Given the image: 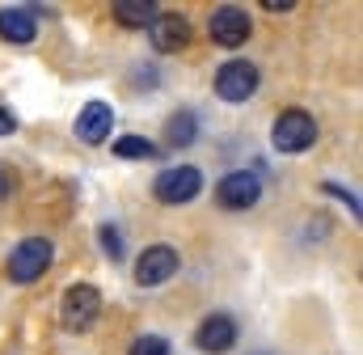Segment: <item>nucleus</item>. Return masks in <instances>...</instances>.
Segmentation results:
<instances>
[{
	"mask_svg": "<svg viewBox=\"0 0 363 355\" xmlns=\"http://www.w3.org/2000/svg\"><path fill=\"white\" fill-rule=\"evenodd\" d=\"M237 343V322L228 313H211L199 330H194V347L207 355H224L228 347Z\"/></svg>",
	"mask_w": 363,
	"mask_h": 355,
	"instance_id": "obj_10",
	"label": "nucleus"
},
{
	"mask_svg": "<svg viewBox=\"0 0 363 355\" xmlns=\"http://www.w3.org/2000/svg\"><path fill=\"white\" fill-rule=\"evenodd\" d=\"M34 34H38V17H34V9H0V38L4 43H34Z\"/></svg>",
	"mask_w": 363,
	"mask_h": 355,
	"instance_id": "obj_12",
	"label": "nucleus"
},
{
	"mask_svg": "<svg viewBox=\"0 0 363 355\" xmlns=\"http://www.w3.org/2000/svg\"><path fill=\"white\" fill-rule=\"evenodd\" d=\"M114 153L127 161H148V157H157V144L144 136H123V140H114Z\"/></svg>",
	"mask_w": 363,
	"mask_h": 355,
	"instance_id": "obj_15",
	"label": "nucleus"
},
{
	"mask_svg": "<svg viewBox=\"0 0 363 355\" xmlns=\"http://www.w3.org/2000/svg\"><path fill=\"white\" fill-rule=\"evenodd\" d=\"M216 199H220L224 212H245V207H254V203L262 199V182H258L254 170H233V174L220 178Z\"/></svg>",
	"mask_w": 363,
	"mask_h": 355,
	"instance_id": "obj_4",
	"label": "nucleus"
},
{
	"mask_svg": "<svg viewBox=\"0 0 363 355\" xmlns=\"http://www.w3.org/2000/svg\"><path fill=\"white\" fill-rule=\"evenodd\" d=\"M97 237H101V250L110 254V263H118V258H123V233H118L114 224H101Z\"/></svg>",
	"mask_w": 363,
	"mask_h": 355,
	"instance_id": "obj_16",
	"label": "nucleus"
},
{
	"mask_svg": "<svg viewBox=\"0 0 363 355\" xmlns=\"http://www.w3.org/2000/svg\"><path fill=\"white\" fill-rule=\"evenodd\" d=\"M271 13H287V9H296V0H262Z\"/></svg>",
	"mask_w": 363,
	"mask_h": 355,
	"instance_id": "obj_20",
	"label": "nucleus"
},
{
	"mask_svg": "<svg viewBox=\"0 0 363 355\" xmlns=\"http://www.w3.org/2000/svg\"><path fill=\"white\" fill-rule=\"evenodd\" d=\"M110 127H114V110L106 102H89L77 114V140H85V144H106L110 140Z\"/></svg>",
	"mask_w": 363,
	"mask_h": 355,
	"instance_id": "obj_11",
	"label": "nucleus"
},
{
	"mask_svg": "<svg viewBox=\"0 0 363 355\" xmlns=\"http://www.w3.org/2000/svg\"><path fill=\"white\" fill-rule=\"evenodd\" d=\"M131 355H169V343H165L161 334H140V339L131 343Z\"/></svg>",
	"mask_w": 363,
	"mask_h": 355,
	"instance_id": "obj_17",
	"label": "nucleus"
},
{
	"mask_svg": "<svg viewBox=\"0 0 363 355\" xmlns=\"http://www.w3.org/2000/svg\"><path fill=\"white\" fill-rule=\"evenodd\" d=\"M250 17H245V9H237V4H220L216 13H211V21H207V34H211V43H220V47H241L245 38H250Z\"/></svg>",
	"mask_w": 363,
	"mask_h": 355,
	"instance_id": "obj_8",
	"label": "nucleus"
},
{
	"mask_svg": "<svg viewBox=\"0 0 363 355\" xmlns=\"http://www.w3.org/2000/svg\"><path fill=\"white\" fill-rule=\"evenodd\" d=\"M152 17H157V4H152V0H118V4H114V21H118V26L144 30V26H152Z\"/></svg>",
	"mask_w": 363,
	"mask_h": 355,
	"instance_id": "obj_13",
	"label": "nucleus"
},
{
	"mask_svg": "<svg viewBox=\"0 0 363 355\" xmlns=\"http://www.w3.org/2000/svg\"><path fill=\"white\" fill-rule=\"evenodd\" d=\"M199 190H203V174H199L194 165H174V170L157 174V186H152V195H157L161 203H169V207L190 203Z\"/></svg>",
	"mask_w": 363,
	"mask_h": 355,
	"instance_id": "obj_6",
	"label": "nucleus"
},
{
	"mask_svg": "<svg viewBox=\"0 0 363 355\" xmlns=\"http://www.w3.org/2000/svg\"><path fill=\"white\" fill-rule=\"evenodd\" d=\"M271 144L279 153H308L317 144V119L308 110H283L271 127Z\"/></svg>",
	"mask_w": 363,
	"mask_h": 355,
	"instance_id": "obj_1",
	"label": "nucleus"
},
{
	"mask_svg": "<svg viewBox=\"0 0 363 355\" xmlns=\"http://www.w3.org/2000/svg\"><path fill=\"white\" fill-rule=\"evenodd\" d=\"M13 190H17V174H13V170L0 161V199H9Z\"/></svg>",
	"mask_w": 363,
	"mask_h": 355,
	"instance_id": "obj_18",
	"label": "nucleus"
},
{
	"mask_svg": "<svg viewBox=\"0 0 363 355\" xmlns=\"http://www.w3.org/2000/svg\"><path fill=\"white\" fill-rule=\"evenodd\" d=\"M148 43H152L161 55L182 51V47L190 43V21L178 17V13H157V17H152V26H148Z\"/></svg>",
	"mask_w": 363,
	"mask_h": 355,
	"instance_id": "obj_9",
	"label": "nucleus"
},
{
	"mask_svg": "<svg viewBox=\"0 0 363 355\" xmlns=\"http://www.w3.org/2000/svg\"><path fill=\"white\" fill-rule=\"evenodd\" d=\"M55 258V246L47 241V237H26V241H17V250L9 254V279L13 283H34V279H43L47 275V266Z\"/></svg>",
	"mask_w": 363,
	"mask_h": 355,
	"instance_id": "obj_2",
	"label": "nucleus"
},
{
	"mask_svg": "<svg viewBox=\"0 0 363 355\" xmlns=\"http://www.w3.org/2000/svg\"><path fill=\"white\" fill-rule=\"evenodd\" d=\"M165 140H169L174 148H186V144H194V140H199V119H194L190 110H178V114H169V123H165Z\"/></svg>",
	"mask_w": 363,
	"mask_h": 355,
	"instance_id": "obj_14",
	"label": "nucleus"
},
{
	"mask_svg": "<svg viewBox=\"0 0 363 355\" xmlns=\"http://www.w3.org/2000/svg\"><path fill=\"white\" fill-rule=\"evenodd\" d=\"M174 275H178V250L174 246H148L135 258V283L140 288H157V283H165Z\"/></svg>",
	"mask_w": 363,
	"mask_h": 355,
	"instance_id": "obj_7",
	"label": "nucleus"
},
{
	"mask_svg": "<svg viewBox=\"0 0 363 355\" xmlns=\"http://www.w3.org/2000/svg\"><path fill=\"white\" fill-rule=\"evenodd\" d=\"M97 313H101V292L93 283L64 288V296H60V322L68 330H89L93 322H97Z\"/></svg>",
	"mask_w": 363,
	"mask_h": 355,
	"instance_id": "obj_3",
	"label": "nucleus"
},
{
	"mask_svg": "<svg viewBox=\"0 0 363 355\" xmlns=\"http://www.w3.org/2000/svg\"><path fill=\"white\" fill-rule=\"evenodd\" d=\"M258 68L250 64V60H228L220 72H216V93L224 97V102H250L254 93H258Z\"/></svg>",
	"mask_w": 363,
	"mask_h": 355,
	"instance_id": "obj_5",
	"label": "nucleus"
},
{
	"mask_svg": "<svg viewBox=\"0 0 363 355\" xmlns=\"http://www.w3.org/2000/svg\"><path fill=\"white\" fill-rule=\"evenodd\" d=\"M17 131V119L9 114V106H0V136H13Z\"/></svg>",
	"mask_w": 363,
	"mask_h": 355,
	"instance_id": "obj_19",
	"label": "nucleus"
}]
</instances>
